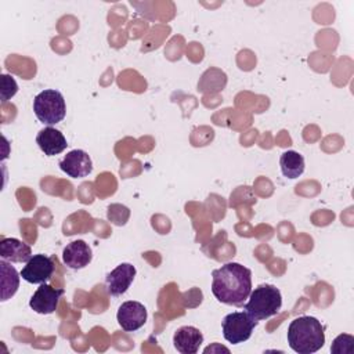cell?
I'll use <instances>...</instances> for the list:
<instances>
[{"label":"cell","mask_w":354,"mask_h":354,"mask_svg":"<svg viewBox=\"0 0 354 354\" xmlns=\"http://www.w3.org/2000/svg\"><path fill=\"white\" fill-rule=\"evenodd\" d=\"M212 277V293L220 303L242 306L252 292V271L239 263H225Z\"/></svg>","instance_id":"6da1fadb"},{"label":"cell","mask_w":354,"mask_h":354,"mask_svg":"<svg viewBox=\"0 0 354 354\" xmlns=\"http://www.w3.org/2000/svg\"><path fill=\"white\" fill-rule=\"evenodd\" d=\"M288 344L299 354L317 353L325 343V332L315 317L301 315L295 318L288 328Z\"/></svg>","instance_id":"7a4b0ae2"},{"label":"cell","mask_w":354,"mask_h":354,"mask_svg":"<svg viewBox=\"0 0 354 354\" xmlns=\"http://www.w3.org/2000/svg\"><path fill=\"white\" fill-rule=\"evenodd\" d=\"M243 304V310L257 321L267 319L279 313L282 307V295L278 288L270 283H263L254 288Z\"/></svg>","instance_id":"3957f363"},{"label":"cell","mask_w":354,"mask_h":354,"mask_svg":"<svg viewBox=\"0 0 354 354\" xmlns=\"http://www.w3.org/2000/svg\"><path fill=\"white\" fill-rule=\"evenodd\" d=\"M33 112L43 124L53 126L59 123L66 113L64 95L53 88L40 91L33 100Z\"/></svg>","instance_id":"277c9868"},{"label":"cell","mask_w":354,"mask_h":354,"mask_svg":"<svg viewBox=\"0 0 354 354\" xmlns=\"http://www.w3.org/2000/svg\"><path fill=\"white\" fill-rule=\"evenodd\" d=\"M257 324L259 321L250 317L246 311H234L223 318V336L231 344L243 343L252 336Z\"/></svg>","instance_id":"5b68a950"},{"label":"cell","mask_w":354,"mask_h":354,"mask_svg":"<svg viewBox=\"0 0 354 354\" xmlns=\"http://www.w3.org/2000/svg\"><path fill=\"white\" fill-rule=\"evenodd\" d=\"M65 293L61 288H53L48 283H40L33 296L29 300V307L37 314H53L59 303V299Z\"/></svg>","instance_id":"8992f818"},{"label":"cell","mask_w":354,"mask_h":354,"mask_svg":"<svg viewBox=\"0 0 354 354\" xmlns=\"http://www.w3.org/2000/svg\"><path fill=\"white\" fill-rule=\"evenodd\" d=\"M54 272V263L46 254H33L21 270V277L29 283H44Z\"/></svg>","instance_id":"52a82bcc"},{"label":"cell","mask_w":354,"mask_h":354,"mask_svg":"<svg viewBox=\"0 0 354 354\" xmlns=\"http://www.w3.org/2000/svg\"><path fill=\"white\" fill-rule=\"evenodd\" d=\"M147 308L140 301L129 300L122 303V306L118 310L116 319L119 326L126 332H134L144 326L147 322Z\"/></svg>","instance_id":"ba28073f"},{"label":"cell","mask_w":354,"mask_h":354,"mask_svg":"<svg viewBox=\"0 0 354 354\" xmlns=\"http://www.w3.org/2000/svg\"><path fill=\"white\" fill-rule=\"evenodd\" d=\"M59 169L72 178H82L91 173L93 162L86 151L72 149L59 162Z\"/></svg>","instance_id":"9c48e42d"},{"label":"cell","mask_w":354,"mask_h":354,"mask_svg":"<svg viewBox=\"0 0 354 354\" xmlns=\"http://www.w3.org/2000/svg\"><path fill=\"white\" fill-rule=\"evenodd\" d=\"M136 267L130 263H122L106 275V290L111 296H122L127 292L136 277Z\"/></svg>","instance_id":"30bf717a"},{"label":"cell","mask_w":354,"mask_h":354,"mask_svg":"<svg viewBox=\"0 0 354 354\" xmlns=\"http://www.w3.org/2000/svg\"><path fill=\"white\" fill-rule=\"evenodd\" d=\"M93 259V252L88 243L82 239L68 243L62 250V261L71 270H82Z\"/></svg>","instance_id":"8fae6325"},{"label":"cell","mask_w":354,"mask_h":354,"mask_svg":"<svg viewBox=\"0 0 354 354\" xmlns=\"http://www.w3.org/2000/svg\"><path fill=\"white\" fill-rule=\"evenodd\" d=\"M203 343L202 332L195 326H181L173 335L174 348L181 354H195Z\"/></svg>","instance_id":"7c38bea8"},{"label":"cell","mask_w":354,"mask_h":354,"mask_svg":"<svg viewBox=\"0 0 354 354\" xmlns=\"http://www.w3.org/2000/svg\"><path fill=\"white\" fill-rule=\"evenodd\" d=\"M36 144L39 145L41 152H44V155L47 156L58 155L62 151H65V148L68 147V142L64 134L53 126H47L37 133Z\"/></svg>","instance_id":"4fadbf2b"},{"label":"cell","mask_w":354,"mask_h":354,"mask_svg":"<svg viewBox=\"0 0 354 354\" xmlns=\"http://www.w3.org/2000/svg\"><path fill=\"white\" fill-rule=\"evenodd\" d=\"M32 256L30 246L17 238H3L0 242V257L6 261L26 263Z\"/></svg>","instance_id":"5bb4252c"},{"label":"cell","mask_w":354,"mask_h":354,"mask_svg":"<svg viewBox=\"0 0 354 354\" xmlns=\"http://www.w3.org/2000/svg\"><path fill=\"white\" fill-rule=\"evenodd\" d=\"M0 271H1V277H0V288H1V301L8 300L10 297H12L18 288H19V275L18 271L10 264V261L6 260H0Z\"/></svg>","instance_id":"9a60e30c"},{"label":"cell","mask_w":354,"mask_h":354,"mask_svg":"<svg viewBox=\"0 0 354 354\" xmlns=\"http://www.w3.org/2000/svg\"><path fill=\"white\" fill-rule=\"evenodd\" d=\"M281 171L286 178H297L304 171V158L296 151H285L279 158Z\"/></svg>","instance_id":"2e32d148"},{"label":"cell","mask_w":354,"mask_h":354,"mask_svg":"<svg viewBox=\"0 0 354 354\" xmlns=\"http://www.w3.org/2000/svg\"><path fill=\"white\" fill-rule=\"evenodd\" d=\"M330 351L335 354H351L354 351V337L347 333L339 335L332 342Z\"/></svg>","instance_id":"e0dca14e"},{"label":"cell","mask_w":354,"mask_h":354,"mask_svg":"<svg viewBox=\"0 0 354 354\" xmlns=\"http://www.w3.org/2000/svg\"><path fill=\"white\" fill-rule=\"evenodd\" d=\"M108 220L112 221L115 225H124L126 221L129 220L130 216V210L129 207L119 205V203H113L111 206H108Z\"/></svg>","instance_id":"ac0fdd59"},{"label":"cell","mask_w":354,"mask_h":354,"mask_svg":"<svg viewBox=\"0 0 354 354\" xmlns=\"http://www.w3.org/2000/svg\"><path fill=\"white\" fill-rule=\"evenodd\" d=\"M18 91V84L15 79L10 75H1V102L4 104Z\"/></svg>","instance_id":"d6986e66"}]
</instances>
